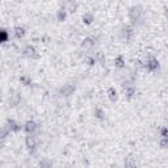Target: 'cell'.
I'll list each match as a JSON object with an SVG mask.
<instances>
[{
  "mask_svg": "<svg viewBox=\"0 0 168 168\" xmlns=\"http://www.w3.org/2000/svg\"><path fill=\"white\" fill-rule=\"evenodd\" d=\"M16 36H17V37H23V36H24V29L23 28H16Z\"/></svg>",
  "mask_w": 168,
  "mask_h": 168,
  "instance_id": "obj_6",
  "label": "cell"
},
{
  "mask_svg": "<svg viewBox=\"0 0 168 168\" xmlns=\"http://www.w3.org/2000/svg\"><path fill=\"white\" fill-rule=\"evenodd\" d=\"M114 62L117 63V66H118V67H122V66H124V60H122V57H118L117 59L114 60Z\"/></svg>",
  "mask_w": 168,
  "mask_h": 168,
  "instance_id": "obj_7",
  "label": "cell"
},
{
  "mask_svg": "<svg viewBox=\"0 0 168 168\" xmlns=\"http://www.w3.org/2000/svg\"><path fill=\"white\" fill-rule=\"evenodd\" d=\"M36 54V50H34V47H32V46H28L25 49V55H28V57H33Z\"/></svg>",
  "mask_w": 168,
  "mask_h": 168,
  "instance_id": "obj_3",
  "label": "cell"
},
{
  "mask_svg": "<svg viewBox=\"0 0 168 168\" xmlns=\"http://www.w3.org/2000/svg\"><path fill=\"white\" fill-rule=\"evenodd\" d=\"M36 129H37V126H36V122H33V121H28L25 124V130L28 131V133H33Z\"/></svg>",
  "mask_w": 168,
  "mask_h": 168,
  "instance_id": "obj_1",
  "label": "cell"
},
{
  "mask_svg": "<svg viewBox=\"0 0 168 168\" xmlns=\"http://www.w3.org/2000/svg\"><path fill=\"white\" fill-rule=\"evenodd\" d=\"M83 42H84V44H83V47H85V49L93 46V39H92V38H87V39H85V41H83Z\"/></svg>",
  "mask_w": 168,
  "mask_h": 168,
  "instance_id": "obj_4",
  "label": "cell"
},
{
  "mask_svg": "<svg viewBox=\"0 0 168 168\" xmlns=\"http://www.w3.org/2000/svg\"><path fill=\"white\" fill-rule=\"evenodd\" d=\"M109 99L112 100V101H116V100H117V92H116L114 89H113V88H111V89H109Z\"/></svg>",
  "mask_w": 168,
  "mask_h": 168,
  "instance_id": "obj_5",
  "label": "cell"
},
{
  "mask_svg": "<svg viewBox=\"0 0 168 168\" xmlns=\"http://www.w3.org/2000/svg\"><path fill=\"white\" fill-rule=\"evenodd\" d=\"M125 168H137V163L131 158H127L125 160Z\"/></svg>",
  "mask_w": 168,
  "mask_h": 168,
  "instance_id": "obj_2",
  "label": "cell"
}]
</instances>
